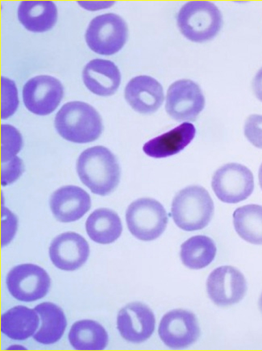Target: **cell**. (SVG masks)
I'll return each mask as SVG.
<instances>
[{"mask_svg": "<svg viewBox=\"0 0 262 351\" xmlns=\"http://www.w3.org/2000/svg\"><path fill=\"white\" fill-rule=\"evenodd\" d=\"M77 172L80 180L92 193L103 197L112 193L120 183L119 162L106 147L86 149L77 162Z\"/></svg>", "mask_w": 262, "mask_h": 351, "instance_id": "obj_1", "label": "cell"}, {"mask_svg": "<svg viewBox=\"0 0 262 351\" xmlns=\"http://www.w3.org/2000/svg\"><path fill=\"white\" fill-rule=\"evenodd\" d=\"M57 133L71 143H92L101 135L103 127L101 115L90 104L69 102L60 109L54 121Z\"/></svg>", "mask_w": 262, "mask_h": 351, "instance_id": "obj_2", "label": "cell"}, {"mask_svg": "<svg viewBox=\"0 0 262 351\" xmlns=\"http://www.w3.org/2000/svg\"><path fill=\"white\" fill-rule=\"evenodd\" d=\"M171 213L174 221L185 231H196L209 226L214 214V203L205 189L189 186L175 195Z\"/></svg>", "mask_w": 262, "mask_h": 351, "instance_id": "obj_3", "label": "cell"}, {"mask_svg": "<svg viewBox=\"0 0 262 351\" xmlns=\"http://www.w3.org/2000/svg\"><path fill=\"white\" fill-rule=\"evenodd\" d=\"M177 23L185 38L194 43H205L219 34L223 16L214 3L193 1L180 9Z\"/></svg>", "mask_w": 262, "mask_h": 351, "instance_id": "obj_4", "label": "cell"}, {"mask_svg": "<svg viewBox=\"0 0 262 351\" xmlns=\"http://www.w3.org/2000/svg\"><path fill=\"white\" fill-rule=\"evenodd\" d=\"M126 222L135 239L150 241L163 234L168 224V216L157 200L142 198L129 205L126 211Z\"/></svg>", "mask_w": 262, "mask_h": 351, "instance_id": "obj_5", "label": "cell"}, {"mask_svg": "<svg viewBox=\"0 0 262 351\" xmlns=\"http://www.w3.org/2000/svg\"><path fill=\"white\" fill-rule=\"evenodd\" d=\"M127 39V24L120 16L113 13L94 18L86 32L88 47L101 56L118 53Z\"/></svg>", "mask_w": 262, "mask_h": 351, "instance_id": "obj_6", "label": "cell"}, {"mask_svg": "<svg viewBox=\"0 0 262 351\" xmlns=\"http://www.w3.org/2000/svg\"><path fill=\"white\" fill-rule=\"evenodd\" d=\"M211 186L221 202L238 204L254 193V178L250 169L241 164L228 163L215 172Z\"/></svg>", "mask_w": 262, "mask_h": 351, "instance_id": "obj_7", "label": "cell"}, {"mask_svg": "<svg viewBox=\"0 0 262 351\" xmlns=\"http://www.w3.org/2000/svg\"><path fill=\"white\" fill-rule=\"evenodd\" d=\"M6 284L15 299L34 302L44 298L51 288V280L43 268L35 264H21L9 271Z\"/></svg>", "mask_w": 262, "mask_h": 351, "instance_id": "obj_8", "label": "cell"}, {"mask_svg": "<svg viewBox=\"0 0 262 351\" xmlns=\"http://www.w3.org/2000/svg\"><path fill=\"white\" fill-rule=\"evenodd\" d=\"M205 107V95L195 82L176 81L167 92L166 110L176 121H195Z\"/></svg>", "mask_w": 262, "mask_h": 351, "instance_id": "obj_9", "label": "cell"}, {"mask_svg": "<svg viewBox=\"0 0 262 351\" xmlns=\"http://www.w3.org/2000/svg\"><path fill=\"white\" fill-rule=\"evenodd\" d=\"M158 335L166 346L180 350L195 343L200 335L197 317L184 309H174L161 318Z\"/></svg>", "mask_w": 262, "mask_h": 351, "instance_id": "obj_10", "label": "cell"}, {"mask_svg": "<svg viewBox=\"0 0 262 351\" xmlns=\"http://www.w3.org/2000/svg\"><path fill=\"white\" fill-rule=\"evenodd\" d=\"M63 97L64 88L61 82L52 76L34 77L23 88L25 107L38 116H47L55 111Z\"/></svg>", "mask_w": 262, "mask_h": 351, "instance_id": "obj_11", "label": "cell"}, {"mask_svg": "<svg viewBox=\"0 0 262 351\" xmlns=\"http://www.w3.org/2000/svg\"><path fill=\"white\" fill-rule=\"evenodd\" d=\"M247 289L245 276L231 266L215 269L207 281V294L212 302L221 307L240 302L245 298Z\"/></svg>", "mask_w": 262, "mask_h": 351, "instance_id": "obj_12", "label": "cell"}, {"mask_svg": "<svg viewBox=\"0 0 262 351\" xmlns=\"http://www.w3.org/2000/svg\"><path fill=\"white\" fill-rule=\"evenodd\" d=\"M156 319L152 310L141 302H133L122 308L117 316V329L129 343L147 341L155 330Z\"/></svg>", "mask_w": 262, "mask_h": 351, "instance_id": "obj_13", "label": "cell"}, {"mask_svg": "<svg viewBox=\"0 0 262 351\" xmlns=\"http://www.w3.org/2000/svg\"><path fill=\"white\" fill-rule=\"evenodd\" d=\"M90 247L83 237L74 232L58 235L49 246V258L54 266L66 271H74L88 261Z\"/></svg>", "mask_w": 262, "mask_h": 351, "instance_id": "obj_14", "label": "cell"}, {"mask_svg": "<svg viewBox=\"0 0 262 351\" xmlns=\"http://www.w3.org/2000/svg\"><path fill=\"white\" fill-rule=\"evenodd\" d=\"M49 204L53 215L58 221L74 222L90 210L92 199L87 191L79 186L70 185L54 191Z\"/></svg>", "mask_w": 262, "mask_h": 351, "instance_id": "obj_15", "label": "cell"}, {"mask_svg": "<svg viewBox=\"0 0 262 351\" xmlns=\"http://www.w3.org/2000/svg\"><path fill=\"white\" fill-rule=\"evenodd\" d=\"M125 97L129 106L142 114L157 112L165 99L163 88L159 82L147 75L131 80L126 86Z\"/></svg>", "mask_w": 262, "mask_h": 351, "instance_id": "obj_16", "label": "cell"}, {"mask_svg": "<svg viewBox=\"0 0 262 351\" xmlns=\"http://www.w3.org/2000/svg\"><path fill=\"white\" fill-rule=\"evenodd\" d=\"M83 79L86 86L92 93L110 97L118 90L121 75L115 63L105 59H94L85 66Z\"/></svg>", "mask_w": 262, "mask_h": 351, "instance_id": "obj_17", "label": "cell"}, {"mask_svg": "<svg viewBox=\"0 0 262 351\" xmlns=\"http://www.w3.org/2000/svg\"><path fill=\"white\" fill-rule=\"evenodd\" d=\"M196 134V127L191 123L185 122L174 130L148 141L144 145L143 150L152 158L170 157L186 148L195 138Z\"/></svg>", "mask_w": 262, "mask_h": 351, "instance_id": "obj_18", "label": "cell"}, {"mask_svg": "<svg viewBox=\"0 0 262 351\" xmlns=\"http://www.w3.org/2000/svg\"><path fill=\"white\" fill-rule=\"evenodd\" d=\"M40 319L35 309L18 305L3 314L1 331L9 339L26 340L38 331Z\"/></svg>", "mask_w": 262, "mask_h": 351, "instance_id": "obj_19", "label": "cell"}, {"mask_svg": "<svg viewBox=\"0 0 262 351\" xmlns=\"http://www.w3.org/2000/svg\"><path fill=\"white\" fill-rule=\"evenodd\" d=\"M18 19L34 33L51 29L57 20V9L51 1H25L18 8Z\"/></svg>", "mask_w": 262, "mask_h": 351, "instance_id": "obj_20", "label": "cell"}, {"mask_svg": "<svg viewBox=\"0 0 262 351\" xmlns=\"http://www.w3.org/2000/svg\"><path fill=\"white\" fill-rule=\"evenodd\" d=\"M40 316V329L36 332L34 339L43 345H51L60 341L67 326L64 312L57 304L51 302L39 304L34 308Z\"/></svg>", "mask_w": 262, "mask_h": 351, "instance_id": "obj_21", "label": "cell"}, {"mask_svg": "<svg viewBox=\"0 0 262 351\" xmlns=\"http://www.w3.org/2000/svg\"><path fill=\"white\" fill-rule=\"evenodd\" d=\"M86 230L94 243L107 245L120 238L123 226L116 212L108 208H99L88 218Z\"/></svg>", "mask_w": 262, "mask_h": 351, "instance_id": "obj_22", "label": "cell"}, {"mask_svg": "<svg viewBox=\"0 0 262 351\" xmlns=\"http://www.w3.org/2000/svg\"><path fill=\"white\" fill-rule=\"evenodd\" d=\"M68 339L77 350H103L108 343V335L105 328L92 320L75 322L71 327Z\"/></svg>", "mask_w": 262, "mask_h": 351, "instance_id": "obj_23", "label": "cell"}, {"mask_svg": "<svg viewBox=\"0 0 262 351\" xmlns=\"http://www.w3.org/2000/svg\"><path fill=\"white\" fill-rule=\"evenodd\" d=\"M216 255V245L209 237H192L181 246L180 257L185 266L200 270L212 263Z\"/></svg>", "mask_w": 262, "mask_h": 351, "instance_id": "obj_24", "label": "cell"}, {"mask_svg": "<svg viewBox=\"0 0 262 351\" xmlns=\"http://www.w3.org/2000/svg\"><path fill=\"white\" fill-rule=\"evenodd\" d=\"M233 225L237 234L248 243L262 245V206L248 204L233 213Z\"/></svg>", "mask_w": 262, "mask_h": 351, "instance_id": "obj_25", "label": "cell"}, {"mask_svg": "<svg viewBox=\"0 0 262 351\" xmlns=\"http://www.w3.org/2000/svg\"><path fill=\"white\" fill-rule=\"evenodd\" d=\"M23 145L21 134L16 128L1 125V163L10 162L21 152Z\"/></svg>", "mask_w": 262, "mask_h": 351, "instance_id": "obj_26", "label": "cell"}, {"mask_svg": "<svg viewBox=\"0 0 262 351\" xmlns=\"http://www.w3.org/2000/svg\"><path fill=\"white\" fill-rule=\"evenodd\" d=\"M19 106L17 90L14 82L1 77V118L8 119L15 113Z\"/></svg>", "mask_w": 262, "mask_h": 351, "instance_id": "obj_27", "label": "cell"}, {"mask_svg": "<svg viewBox=\"0 0 262 351\" xmlns=\"http://www.w3.org/2000/svg\"><path fill=\"white\" fill-rule=\"evenodd\" d=\"M245 135L255 147L262 149V115L248 117L245 125Z\"/></svg>", "mask_w": 262, "mask_h": 351, "instance_id": "obj_28", "label": "cell"}, {"mask_svg": "<svg viewBox=\"0 0 262 351\" xmlns=\"http://www.w3.org/2000/svg\"><path fill=\"white\" fill-rule=\"evenodd\" d=\"M1 245H7L14 238L17 230V219L6 208H2Z\"/></svg>", "mask_w": 262, "mask_h": 351, "instance_id": "obj_29", "label": "cell"}, {"mask_svg": "<svg viewBox=\"0 0 262 351\" xmlns=\"http://www.w3.org/2000/svg\"><path fill=\"white\" fill-rule=\"evenodd\" d=\"M23 171H24L23 162L18 157L13 158L10 162L1 163V184L7 186L14 183L19 179Z\"/></svg>", "mask_w": 262, "mask_h": 351, "instance_id": "obj_30", "label": "cell"}, {"mask_svg": "<svg viewBox=\"0 0 262 351\" xmlns=\"http://www.w3.org/2000/svg\"><path fill=\"white\" fill-rule=\"evenodd\" d=\"M252 89L256 97L262 102V68L257 73L254 81H252Z\"/></svg>", "mask_w": 262, "mask_h": 351, "instance_id": "obj_31", "label": "cell"}, {"mask_svg": "<svg viewBox=\"0 0 262 351\" xmlns=\"http://www.w3.org/2000/svg\"><path fill=\"white\" fill-rule=\"evenodd\" d=\"M259 184H260L261 189L262 190V164L259 169Z\"/></svg>", "mask_w": 262, "mask_h": 351, "instance_id": "obj_32", "label": "cell"}, {"mask_svg": "<svg viewBox=\"0 0 262 351\" xmlns=\"http://www.w3.org/2000/svg\"><path fill=\"white\" fill-rule=\"evenodd\" d=\"M259 308L261 310V312L262 313V293H261V298L259 299Z\"/></svg>", "mask_w": 262, "mask_h": 351, "instance_id": "obj_33", "label": "cell"}]
</instances>
